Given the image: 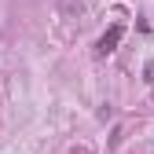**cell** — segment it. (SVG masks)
<instances>
[{
  "instance_id": "obj_1",
  "label": "cell",
  "mask_w": 154,
  "mask_h": 154,
  "mask_svg": "<svg viewBox=\"0 0 154 154\" xmlns=\"http://www.w3.org/2000/svg\"><path fill=\"white\" fill-rule=\"evenodd\" d=\"M121 33H125V26L118 22V26H110L103 37H99V44H95V55H110L114 48H118V41H121Z\"/></svg>"
},
{
  "instance_id": "obj_2",
  "label": "cell",
  "mask_w": 154,
  "mask_h": 154,
  "mask_svg": "<svg viewBox=\"0 0 154 154\" xmlns=\"http://www.w3.org/2000/svg\"><path fill=\"white\" fill-rule=\"evenodd\" d=\"M143 77H147V81H154V63H147V66H143Z\"/></svg>"
}]
</instances>
